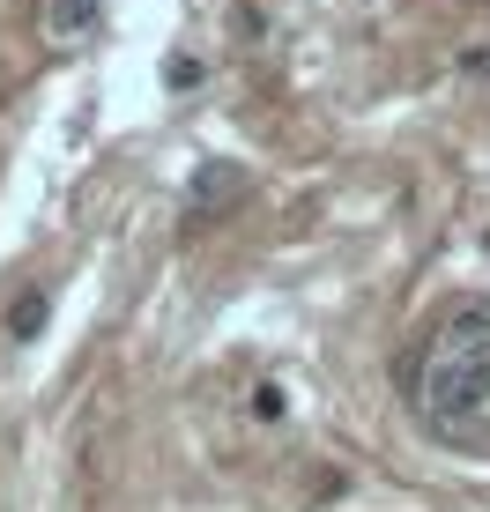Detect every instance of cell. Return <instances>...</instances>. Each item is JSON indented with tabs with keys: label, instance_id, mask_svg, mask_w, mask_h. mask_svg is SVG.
I'll return each instance as SVG.
<instances>
[{
	"label": "cell",
	"instance_id": "6",
	"mask_svg": "<svg viewBox=\"0 0 490 512\" xmlns=\"http://www.w3.org/2000/svg\"><path fill=\"white\" fill-rule=\"evenodd\" d=\"M253 416H268V423L283 416V386H275V379H260V386H253Z\"/></svg>",
	"mask_w": 490,
	"mask_h": 512
},
{
	"label": "cell",
	"instance_id": "1",
	"mask_svg": "<svg viewBox=\"0 0 490 512\" xmlns=\"http://www.w3.org/2000/svg\"><path fill=\"white\" fill-rule=\"evenodd\" d=\"M416 401H424V423L439 438H453V446H490V312L461 305L424 334Z\"/></svg>",
	"mask_w": 490,
	"mask_h": 512
},
{
	"label": "cell",
	"instance_id": "5",
	"mask_svg": "<svg viewBox=\"0 0 490 512\" xmlns=\"http://www.w3.org/2000/svg\"><path fill=\"white\" fill-rule=\"evenodd\" d=\"M201 75H208V67L194 60V52H171V60H164V82H171V90H201Z\"/></svg>",
	"mask_w": 490,
	"mask_h": 512
},
{
	"label": "cell",
	"instance_id": "4",
	"mask_svg": "<svg viewBox=\"0 0 490 512\" xmlns=\"http://www.w3.org/2000/svg\"><path fill=\"white\" fill-rule=\"evenodd\" d=\"M45 312H52V297H45V290H23V297L8 305V334H15V342H38V334H45Z\"/></svg>",
	"mask_w": 490,
	"mask_h": 512
},
{
	"label": "cell",
	"instance_id": "2",
	"mask_svg": "<svg viewBox=\"0 0 490 512\" xmlns=\"http://www.w3.org/2000/svg\"><path fill=\"white\" fill-rule=\"evenodd\" d=\"M238 193H245V171L216 156V164H201V171H194V186H186V208H194V216H223Z\"/></svg>",
	"mask_w": 490,
	"mask_h": 512
},
{
	"label": "cell",
	"instance_id": "3",
	"mask_svg": "<svg viewBox=\"0 0 490 512\" xmlns=\"http://www.w3.org/2000/svg\"><path fill=\"white\" fill-rule=\"evenodd\" d=\"M97 23H104L97 0H52V8H45V38L52 45H90Z\"/></svg>",
	"mask_w": 490,
	"mask_h": 512
}]
</instances>
